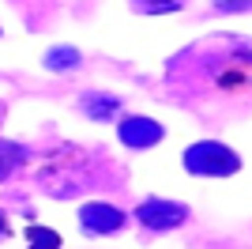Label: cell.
Returning <instances> with one entry per match:
<instances>
[{"label":"cell","mask_w":252,"mask_h":249,"mask_svg":"<svg viewBox=\"0 0 252 249\" xmlns=\"http://www.w3.org/2000/svg\"><path fill=\"white\" fill-rule=\"evenodd\" d=\"M185 170L203 174V177H230L241 170V159H237L233 147L219 144V140H200L185 151Z\"/></svg>","instance_id":"obj_1"},{"label":"cell","mask_w":252,"mask_h":249,"mask_svg":"<svg viewBox=\"0 0 252 249\" xmlns=\"http://www.w3.org/2000/svg\"><path fill=\"white\" fill-rule=\"evenodd\" d=\"M136 215L143 227H158V230H169V227H181L185 223V208L173 204V200H143V204L136 208Z\"/></svg>","instance_id":"obj_2"},{"label":"cell","mask_w":252,"mask_h":249,"mask_svg":"<svg viewBox=\"0 0 252 249\" xmlns=\"http://www.w3.org/2000/svg\"><path fill=\"white\" fill-rule=\"evenodd\" d=\"M79 219L91 234H113V230L125 227V211H117L113 204H87L79 211Z\"/></svg>","instance_id":"obj_3"},{"label":"cell","mask_w":252,"mask_h":249,"mask_svg":"<svg viewBox=\"0 0 252 249\" xmlns=\"http://www.w3.org/2000/svg\"><path fill=\"white\" fill-rule=\"evenodd\" d=\"M121 140H125L128 147H151L162 140V124L147 121V117H128L125 124H121Z\"/></svg>","instance_id":"obj_4"},{"label":"cell","mask_w":252,"mask_h":249,"mask_svg":"<svg viewBox=\"0 0 252 249\" xmlns=\"http://www.w3.org/2000/svg\"><path fill=\"white\" fill-rule=\"evenodd\" d=\"M27 238H31V249H57L61 246V238L45 227H27Z\"/></svg>","instance_id":"obj_5"},{"label":"cell","mask_w":252,"mask_h":249,"mask_svg":"<svg viewBox=\"0 0 252 249\" xmlns=\"http://www.w3.org/2000/svg\"><path fill=\"white\" fill-rule=\"evenodd\" d=\"M143 11H173V8H181V0H136Z\"/></svg>","instance_id":"obj_6"},{"label":"cell","mask_w":252,"mask_h":249,"mask_svg":"<svg viewBox=\"0 0 252 249\" xmlns=\"http://www.w3.org/2000/svg\"><path fill=\"white\" fill-rule=\"evenodd\" d=\"M222 11H237V8H245V4H252V0H215Z\"/></svg>","instance_id":"obj_7"},{"label":"cell","mask_w":252,"mask_h":249,"mask_svg":"<svg viewBox=\"0 0 252 249\" xmlns=\"http://www.w3.org/2000/svg\"><path fill=\"white\" fill-rule=\"evenodd\" d=\"M4 174H8V159L0 155V177H4Z\"/></svg>","instance_id":"obj_8"},{"label":"cell","mask_w":252,"mask_h":249,"mask_svg":"<svg viewBox=\"0 0 252 249\" xmlns=\"http://www.w3.org/2000/svg\"><path fill=\"white\" fill-rule=\"evenodd\" d=\"M0 234H8V219L0 215Z\"/></svg>","instance_id":"obj_9"}]
</instances>
